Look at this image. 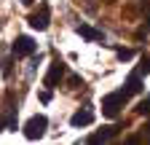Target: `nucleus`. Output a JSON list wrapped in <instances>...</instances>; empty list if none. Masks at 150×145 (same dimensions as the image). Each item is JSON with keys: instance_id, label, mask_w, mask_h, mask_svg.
<instances>
[{"instance_id": "0eeeda50", "label": "nucleus", "mask_w": 150, "mask_h": 145, "mask_svg": "<svg viewBox=\"0 0 150 145\" xmlns=\"http://www.w3.org/2000/svg\"><path fill=\"white\" fill-rule=\"evenodd\" d=\"M126 92H129V94H139V92H142V72H139V70H134V72L129 75Z\"/></svg>"}, {"instance_id": "9d476101", "label": "nucleus", "mask_w": 150, "mask_h": 145, "mask_svg": "<svg viewBox=\"0 0 150 145\" xmlns=\"http://www.w3.org/2000/svg\"><path fill=\"white\" fill-rule=\"evenodd\" d=\"M131 57H134L131 48H118V59H131Z\"/></svg>"}, {"instance_id": "6e6552de", "label": "nucleus", "mask_w": 150, "mask_h": 145, "mask_svg": "<svg viewBox=\"0 0 150 145\" xmlns=\"http://www.w3.org/2000/svg\"><path fill=\"white\" fill-rule=\"evenodd\" d=\"M70 124L72 126H88V124H94V113L88 110V107H86V110H78V113L70 118Z\"/></svg>"}, {"instance_id": "1a4fd4ad", "label": "nucleus", "mask_w": 150, "mask_h": 145, "mask_svg": "<svg viewBox=\"0 0 150 145\" xmlns=\"http://www.w3.org/2000/svg\"><path fill=\"white\" fill-rule=\"evenodd\" d=\"M118 134V126H107L105 132H97L94 137H88V142H107V140H112Z\"/></svg>"}, {"instance_id": "f8f14e48", "label": "nucleus", "mask_w": 150, "mask_h": 145, "mask_svg": "<svg viewBox=\"0 0 150 145\" xmlns=\"http://www.w3.org/2000/svg\"><path fill=\"white\" fill-rule=\"evenodd\" d=\"M137 113H139V116H145V113H150V100H145V102H142V105L137 107Z\"/></svg>"}, {"instance_id": "ddd939ff", "label": "nucleus", "mask_w": 150, "mask_h": 145, "mask_svg": "<svg viewBox=\"0 0 150 145\" xmlns=\"http://www.w3.org/2000/svg\"><path fill=\"white\" fill-rule=\"evenodd\" d=\"M22 3H24V6H32V3H35V0H22Z\"/></svg>"}, {"instance_id": "20e7f679", "label": "nucleus", "mask_w": 150, "mask_h": 145, "mask_svg": "<svg viewBox=\"0 0 150 145\" xmlns=\"http://www.w3.org/2000/svg\"><path fill=\"white\" fill-rule=\"evenodd\" d=\"M35 41L30 38V35H19V38L13 41V57H32L35 54Z\"/></svg>"}, {"instance_id": "9b49d317", "label": "nucleus", "mask_w": 150, "mask_h": 145, "mask_svg": "<svg viewBox=\"0 0 150 145\" xmlns=\"http://www.w3.org/2000/svg\"><path fill=\"white\" fill-rule=\"evenodd\" d=\"M70 89H83V81L78 75H70Z\"/></svg>"}, {"instance_id": "7ed1b4c3", "label": "nucleus", "mask_w": 150, "mask_h": 145, "mask_svg": "<svg viewBox=\"0 0 150 145\" xmlns=\"http://www.w3.org/2000/svg\"><path fill=\"white\" fill-rule=\"evenodd\" d=\"M27 22H30V27H32V30H46V27H48V22H51V8L43 3L35 14H30V19H27Z\"/></svg>"}, {"instance_id": "423d86ee", "label": "nucleus", "mask_w": 150, "mask_h": 145, "mask_svg": "<svg viewBox=\"0 0 150 145\" xmlns=\"http://www.w3.org/2000/svg\"><path fill=\"white\" fill-rule=\"evenodd\" d=\"M75 30H78V35H81V38H86V41L105 43V32H102V30H94V27H88V24H78Z\"/></svg>"}, {"instance_id": "f257e3e1", "label": "nucleus", "mask_w": 150, "mask_h": 145, "mask_svg": "<svg viewBox=\"0 0 150 145\" xmlns=\"http://www.w3.org/2000/svg\"><path fill=\"white\" fill-rule=\"evenodd\" d=\"M131 94L126 92V89H121V92H112V94H107L105 100H102V113L107 116V118H115L118 116V110L126 105V100H129Z\"/></svg>"}, {"instance_id": "39448f33", "label": "nucleus", "mask_w": 150, "mask_h": 145, "mask_svg": "<svg viewBox=\"0 0 150 145\" xmlns=\"http://www.w3.org/2000/svg\"><path fill=\"white\" fill-rule=\"evenodd\" d=\"M62 75H64V62L59 57H54V62H51V67L46 72V86L48 89H56V83L62 81Z\"/></svg>"}, {"instance_id": "f03ea898", "label": "nucleus", "mask_w": 150, "mask_h": 145, "mask_svg": "<svg viewBox=\"0 0 150 145\" xmlns=\"http://www.w3.org/2000/svg\"><path fill=\"white\" fill-rule=\"evenodd\" d=\"M46 129H48V118L46 116H32L24 126V137L27 140H40L46 134Z\"/></svg>"}]
</instances>
